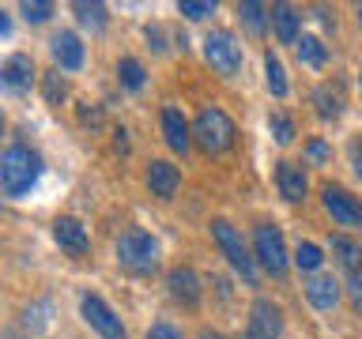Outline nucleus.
I'll return each instance as SVG.
<instances>
[{
	"label": "nucleus",
	"instance_id": "24",
	"mask_svg": "<svg viewBox=\"0 0 362 339\" xmlns=\"http://www.w3.org/2000/svg\"><path fill=\"white\" fill-rule=\"evenodd\" d=\"M264 79H268V90H272L276 98L287 95V72H283V61H279L272 49L264 53Z\"/></svg>",
	"mask_w": 362,
	"mask_h": 339
},
{
	"label": "nucleus",
	"instance_id": "23",
	"mask_svg": "<svg viewBox=\"0 0 362 339\" xmlns=\"http://www.w3.org/2000/svg\"><path fill=\"white\" fill-rule=\"evenodd\" d=\"M72 11H76L79 27H87V30H106V4H87V0H76Z\"/></svg>",
	"mask_w": 362,
	"mask_h": 339
},
{
	"label": "nucleus",
	"instance_id": "6",
	"mask_svg": "<svg viewBox=\"0 0 362 339\" xmlns=\"http://www.w3.org/2000/svg\"><path fill=\"white\" fill-rule=\"evenodd\" d=\"M204 61H208L219 76H234L238 68H242L245 53H242V45H238V38L230 30H211L208 38H204Z\"/></svg>",
	"mask_w": 362,
	"mask_h": 339
},
{
	"label": "nucleus",
	"instance_id": "25",
	"mask_svg": "<svg viewBox=\"0 0 362 339\" xmlns=\"http://www.w3.org/2000/svg\"><path fill=\"white\" fill-rule=\"evenodd\" d=\"M238 16L249 27V34H264V23L272 19V11L264 4H257V0H245V4H238Z\"/></svg>",
	"mask_w": 362,
	"mask_h": 339
},
{
	"label": "nucleus",
	"instance_id": "19",
	"mask_svg": "<svg viewBox=\"0 0 362 339\" xmlns=\"http://www.w3.org/2000/svg\"><path fill=\"white\" fill-rule=\"evenodd\" d=\"M313 106H317V113L328 121V117H339L344 113V87L339 83H321L313 90Z\"/></svg>",
	"mask_w": 362,
	"mask_h": 339
},
{
	"label": "nucleus",
	"instance_id": "40",
	"mask_svg": "<svg viewBox=\"0 0 362 339\" xmlns=\"http://www.w3.org/2000/svg\"><path fill=\"white\" fill-rule=\"evenodd\" d=\"M0 132H4V113H0Z\"/></svg>",
	"mask_w": 362,
	"mask_h": 339
},
{
	"label": "nucleus",
	"instance_id": "17",
	"mask_svg": "<svg viewBox=\"0 0 362 339\" xmlns=\"http://www.w3.org/2000/svg\"><path fill=\"white\" fill-rule=\"evenodd\" d=\"M305 298H310L313 309H336V302H339V282L332 275H313L310 282H305Z\"/></svg>",
	"mask_w": 362,
	"mask_h": 339
},
{
	"label": "nucleus",
	"instance_id": "21",
	"mask_svg": "<svg viewBox=\"0 0 362 339\" xmlns=\"http://www.w3.org/2000/svg\"><path fill=\"white\" fill-rule=\"evenodd\" d=\"M332 253H336L339 264H344V271H358V268H362V245L351 242V237L336 234V237H332Z\"/></svg>",
	"mask_w": 362,
	"mask_h": 339
},
{
	"label": "nucleus",
	"instance_id": "27",
	"mask_svg": "<svg viewBox=\"0 0 362 339\" xmlns=\"http://www.w3.org/2000/svg\"><path fill=\"white\" fill-rule=\"evenodd\" d=\"M294 264H298L302 271H317L325 264V253L313 242H298V249H294Z\"/></svg>",
	"mask_w": 362,
	"mask_h": 339
},
{
	"label": "nucleus",
	"instance_id": "41",
	"mask_svg": "<svg viewBox=\"0 0 362 339\" xmlns=\"http://www.w3.org/2000/svg\"><path fill=\"white\" fill-rule=\"evenodd\" d=\"M355 11H358V23H362V4H358V8H355Z\"/></svg>",
	"mask_w": 362,
	"mask_h": 339
},
{
	"label": "nucleus",
	"instance_id": "29",
	"mask_svg": "<svg viewBox=\"0 0 362 339\" xmlns=\"http://www.w3.org/2000/svg\"><path fill=\"white\" fill-rule=\"evenodd\" d=\"M268 132L276 136V143H291L294 140V121L287 117V113H272V117H268Z\"/></svg>",
	"mask_w": 362,
	"mask_h": 339
},
{
	"label": "nucleus",
	"instance_id": "36",
	"mask_svg": "<svg viewBox=\"0 0 362 339\" xmlns=\"http://www.w3.org/2000/svg\"><path fill=\"white\" fill-rule=\"evenodd\" d=\"M113 147H117V151H129V132L124 129H113Z\"/></svg>",
	"mask_w": 362,
	"mask_h": 339
},
{
	"label": "nucleus",
	"instance_id": "10",
	"mask_svg": "<svg viewBox=\"0 0 362 339\" xmlns=\"http://www.w3.org/2000/svg\"><path fill=\"white\" fill-rule=\"evenodd\" d=\"M283 335V309L268 298H257L249 309V339H279Z\"/></svg>",
	"mask_w": 362,
	"mask_h": 339
},
{
	"label": "nucleus",
	"instance_id": "42",
	"mask_svg": "<svg viewBox=\"0 0 362 339\" xmlns=\"http://www.w3.org/2000/svg\"><path fill=\"white\" fill-rule=\"evenodd\" d=\"M358 87H362V72H358Z\"/></svg>",
	"mask_w": 362,
	"mask_h": 339
},
{
	"label": "nucleus",
	"instance_id": "32",
	"mask_svg": "<svg viewBox=\"0 0 362 339\" xmlns=\"http://www.w3.org/2000/svg\"><path fill=\"white\" fill-rule=\"evenodd\" d=\"M144 339H185V335H181L174 324L158 321V324H151V328H147V335H144Z\"/></svg>",
	"mask_w": 362,
	"mask_h": 339
},
{
	"label": "nucleus",
	"instance_id": "9",
	"mask_svg": "<svg viewBox=\"0 0 362 339\" xmlns=\"http://www.w3.org/2000/svg\"><path fill=\"white\" fill-rule=\"evenodd\" d=\"M34 79H38V72H34V61L27 53H11L0 64V90L4 95H27L34 87Z\"/></svg>",
	"mask_w": 362,
	"mask_h": 339
},
{
	"label": "nucleus",
	"instance_id": "5",
	"mask_svg": "<svg viewBox=\"0 0 362 339\" xmlns=\"http://www.w3.org/2000/svg\"><path fill=\"white\" fill-rule=\"evenodd\" d=\"M253 253H257V264L268 271V275H287L291 260H287V245H283V234L279 226L272 222H260L253 230Z\"/></svg>",
	"mask_w": 362,
	"mask_h": 339
},
{
	"label": "nucleus",
	"instance_id": "35",
	"mask_svg": "<svg viewBox=\"0 0 362 339\" xmlns=\"http://www.w3.org/2000/svg\"><path fill=\"white\" fill-rule=\"evenodd\" d=\"M144 34H147V42H151V49H155V53H163V49H166V45H163V27H155V23H151V27H147Z\"/></svg>",
	"mask_w": 362,
	"mask_h": 339
},
{
	"label": "nucleus",
	"instance_id": "12",
	"mask_svg": "<svg viewBox=\"0 0 362 339\" xmlns=\"http://www.w3.org/2000/svg\"><path fill=\"white\" fill-rule=\"evenodd\" d=\"M49 53H53V61L61 72H79L83 68V42H79V34L76 30H61V34H53V42H49Z\"/></svg>",
	"mask_w": 362,
	"mask_h": 339
},
{
	"label": "nucleus",
	"instance_id": "18",
	"mask_svg": "<svg viewBox=\"0 0 362 339\" xmlns=\"http://www.w3.org/2000/svg\"><path fill=\"white\" fill-rule=\"evenodd\" d=\"M272 23H276V38L283 42V45H294L302 38V11L294 8V4H276L272 8Z\"/></svg>",
	"mask_w": 362,
	"mask_h": 339
},
{
	"label": "nucleus",
	"instance_id": "1",
	"mask_svg": "<svg viewBox=\"0 0 362 339\" xmlns=\"http://www.w3.org/2000/svg\"><path fill=\"white\" fill-rule=\"evenodd\" d=\"M42 155L27 143H11L4 155H0V189L8 196H27V192L38 185L42 177Z\"/></svg>",
	"mask_w": 362,
	"mask_h": 339
},
{
	"label": "nucleus",
	"instance_id": "7",
	"mask_svg": "<svg viewBox=\"0 0 362 339\" xmlns=\"http://www.w3.org/2000/svg\"><path fill=\"white\" fill-rule=\"evenodd\" d=\"M79 313H83V321L95 328L102 339H129V332H124V324H121V316L110 309L102 294L87 290L83 298H79Z\"/></svg>",
	"mask_w": 362,
	"mask_h": 339
},
{
	"label": "nucleus",
	"instance_id": "13",
	"mask_svg": "<svg viewBox=\"0 0 362 339\" xmlns=\"http://www.w3.org/2000/svg\"><path fill=\"white\" fill-rule=\"evenodd\" d=\"M166 287H170V298L174 302H181V305H200V298H204V287H200V275L192 268H174L166 275Z\"/></svg>",
	"mask_w": 362,
	"mask_h": 339
},
{
	"label": "nucleus",
	"instance_id": "3",
	"mask_svg": "<svg viewBox=\"0 0 362 339\" xmlns=\"http://www.w3.org/2000/svg\"><path fill=\"white\" fill-rule=\"evenodd\" d=\"M117 264L132 275H151L158 268V242L140 226H129L117 237Z\"/></svg>",
	"mask_w": 362,
	"mask_h": 339
},
{
	"label": "nucleus",
	"instance_id": "38",
	"mask_svg": "<svg viewBox=\"0 0 362 339\" xmlns=\"http://www.w3.org/2000/svg\"><path fill=\"white\" fill-rule=\"evenodd\" d=\"M355 174H358V181H362V143L355 147Z\"/></svg>",
	"mask_w": 362,
	"mask_h": 339
},
{
	"label": "nucleus",
	"instance_id": "11",
	"mask_svg": "<svg viewBox=\"0 0 362 339\" xmlns=\"http://www.w3.org/2000/svg\"><path fill=\"white\" fill-rule=\"evenodd\" d=\"M53 242L61 245L68 256H83L90 249V234L76 215H57L53 219Z\"/></svg>",
	"mask_w": 362,
	"mask_h": 339
},
{
	"label": "nucleus",
	"instance_id": "34",
	"mask_svg": "<svg viewBox=\"0 0 362 339\" xmlns=\"http://www.w3.org/2000/svg\"><path fill=\"white\" fill-rule=\"evenodd\" d=\"M79 121H83V124H102V106L83 102V106H79Z\"/></svg>",
	"mask_w": 362,
	"mask_h": 339
},
{
	"label": "nucleus",
	"instance_id": "22",
	"mask_svg": "<svg viewBox=\"0 0 362 339\" xmlns=\"http://www.w3.org/2000/svg\"><path fill=\"white\" fill-rule=\"evenodd\" d=\"M117 83L124 90H140L147 83V72H144V64L136 61V56H121L117 61Z\"/></svg>",
	"mask_w": 362,
	"mask_h": 339
},
{
	"label": "nucleus",
	"instance_id": "15",
	"mask_svg": "<svg viewBox=\"0 0 362 339\" xmlns=\"http://www.w3.org/2000/svg\"><path fill=\"white\" fill-rule=\"evenodd\" d=\"M163 136H166L170 151H177V155H185V151H189L192 129H189L185 113H181L177 106H166V109H163Z\"/></svg>",
	"mask_w": 362,
	"mask_h": 339
},
{
	"label": "nucleus",
	"instance_id": "14",
	"mask_svg": "<svg viewBox=\"0 0 362 339\" xmlns=\"http://www.w3.org/2000/svg\"><path fill=\"white\" fill-rule=\"evenodd\" d=\"M147 189H151L158 200H170L181 189V170L174 162H166V158H155V162L147 166Z\"/></svg>",
	"mask_w": 362,
	"mask_h": 339
},
{
	"label": "nucleus",
	"instance_id": "4",
	"mask_svg": "<svg viewBox=\"0 0 362 339\" xmlns=\"http://www.w3.org/2000/svg\"><path fill=\"white\" fill-rule=\"evenodd\" d=\"M211 237H215V245H219V253L230 260V268L238 275H242L249 287H257V256H249L242 234H238L226 219H211Z\"/></svg>",
	"mask_w": 362,
	"mask_h": 339
},
{
	"label": "nucleus",
	"instance_id": "28",
	"mask_svg": "<svg viewBox=\"0 0 362 339\" xmlns=\"http://www.w3.org/2000/svg\"><path fill=\"white\" fill-rule=\"evenodd\" d=\"M19 11H23V19H27V23H45L57 8L49 4V0H23Z\"/></svg>",
	"mask_w": 362,
	"mask_h": 339
},
{
	"label": "nucleus",
	"instance_id": "33",
	"mask_svg": "<svg viewBox=\"0 0 362 339\" xmlns=\"http://www.w3.org/2000/svg\"><path fill=\"white\" fill-rule=\"evenodd\" d=\"M305 155H310L313 162H328V155H332V151H328L325 140H310V143H305Z\"/></svg>",
	"mask_w": 362,
	"mask_h": 339
},
{
	"label": "nucleus",
	"instance_id": "16",
	"mask_svg": "<svg viewBox=\"0 0 362 339\" xmlns=\"http://www.w3.org/2000/svg\"><path fill=\"white\" fill-rule=\"evenodd\" d=\"M276 181H279V196L291 200V203L305 200V192H310V177H305V170L298 162H279Z\"/></svg>",
	"mask_w": 362,
	"mask_h": 339
},
{
	"label": "nucleus",
	"instance_id": "20",
	"mask_svg": "<svg viewBox=\"0 0 362 339\" xmlns=\"http://www.w3.org/2000/svg\"><path fill=\"white\" fill-rule=\"evenodd\" d=\"M294 53H298V61L310 64V68H325V61H328V49L317 34H302V38L294 42Z\"/></svg>",
	"mask_w": 362,
	"mask_h": 339
},
{
	"label": "nucleus",
	"instance_id": "30",
	"mask_svg": "<svg viewBox=\"0 0 362 339\" xmlns=\"http://www.w3.org/2000/svg\"><path fill=\"white\" fill-rule=\"evenodd\" d=\"M177 11L185 19H208V16H215V0H181Z\"/></svg>",
	"mask_w": 362,
	"mask_h": 339
},
{
	"label": "nucleus",
	"instance_id": "37",
	"mask_svg": "<svg viewBox=\"0 0 362 339\" xmlns=\"http://www.w3.org/2000/svg\"><path fill=\"white\" fill-rule=\"evenodd\" d=\"M11 30V19H8V11L4 8H0V38H4V34Z\"/></svg>",
	"mask_w": 362,
	"mask_h": 339
},
{
	"label": "nucleus",
	"instance_id": "26",
	"mask_svg": "<svg viewBox=\"0 0 362 339\" xmlns=\"http://www.w3.org/2000/svg\"><path fill=\"white\" fill-rule=\"evenodd\" d=\"M42 95L49 106H61V102L68 98V83H64V76L61 72H45L42 76Z\"/></svg>",
	"mask_w": 362,
	"mask_h": 339
},
{
	"label": "nucleus",
	"instance_id": "8",
	"mask_svg": "<svg viewBox=\"0 0 362 339\" xmlns=\"http://www.w3.org/2000/svg\"><path fill=\"white\" fill-rule=\"evenodd\" d=\"M321 200H325V211L332 215V222H339V226H362V200L351 196L347 189L325 185Z\"/></svg>",
	"mask_w": 362,
	"mask_h": 339
},
{
	"label": "nucleus",
	"instance_id": "31",
	"mask_svg": "<svg viewBox=\"0 0 362 339\" xmlns=\"http://www.w3.org/2000/svg\"><path fill=\"white\" fill-rule=\"evenodd\" d=\"M347 290H351V305L362 313V268L358 271H347Z\"/></svg>",
	"mask_w": 362,
	"mask_h": 339
},
{
	"label": "nucleus",
	"instance_id": "2",
	"mask_svg": "<svg viewBox=\"0 0 362 339\" xmlns=\"http://www.w3.org/2000/svg\"><path fill=\"white\" fill-rule=\"evenodd\" d=\"M234 121L226 117V109L219 106H204L197 113V121H192V143L200 147L204 155H223V151H230L234 147Z\"/></svg>",
	"mask_w": 362,
	"mask_h": 339
},
{
	"label": "nucleus",
	"instance_id": "39",
	"mask_svg": "<svg viewBox=\"0 0 362 339\" xmlns=\"http://www.w3.org/2000/svg\"><path fill=\"white\" fill-rule=\"evenodd\" d=\"M200 339H226V335H219V332H200Z\"/></svg>",
	"mask_w": 362,
	"mask_h": 339
}]
</instances>
